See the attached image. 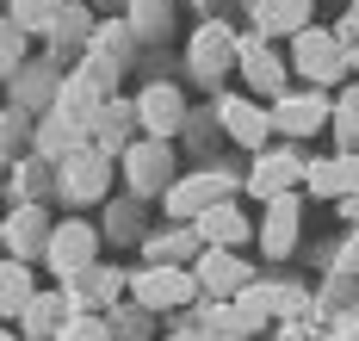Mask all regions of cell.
<instances>
[{"instance_id": "1", "label": "cell", "mask_w": 359, "mask_h": 341, "mask_svg": "<svg viewBox=\"0 0 359 341\" xmlns=\"http://www.w3.org/2000/svg\"><path fill=\"white\" fill-rule=\"evenodd\" d=\"M118 174H124L130 199H168L174 180H180V155H174V143H161V137H137V143L124 149V161H118Z\"/></svg>"}, {"instance_id": "2", "label": "cell", "mask_w": 359, "mask_h": 341, "mask_svg": "<svg viewBox=\"0 0 359 341\" xmlns=\"http://www.w3.org/2000/svg\"><path fill=\"white\" fill-rule=\"evenodd\" d=\"M192 298H205L198 279H192V267H137V273H130V304H137L143 316L186 310Z\"/></svg>"}, {"instance_id": "3", "label": "cell", "mask_w": 359, "mask_h": 341, "mask_svg": "<svg viewBox=\"0 0 359 341\" xmlns=\"http://www.w3.org/2000/svg\"><path fill=\"white\" fill-rule=\"evenodd\" d=\"M347 69H353V56H347V44L334 38V32L310 25V32L291 38V75H304L310 87H334Z\"/></svg>"}, {"instance_id": "4", "label": "cell", "mask_w": 359, "mask_h": 341, "mask_svg": "<svg viewBox=\"0 0 359 341\" xmlns=\"http://www.w3.org/2000/svg\"><path fill=\"white\" fill-rule=\"evenodd\" d=\"M223 199H236V180L229 174H217V168H198V174H180L174 192L161 199V218L168 224H198L211 205H223Z\"/></svg>"}, {"instance_id": "5", "label": "cell", "mask_w": 359, "mask_h": 341, "mask_svg": "<svg viewBox=\"0 0 359 341\" xmlns=\"http://www.w3.org/2000/svg\"><path fill=\"white\" fill-rule=\"evenodd\" d=\"M186 69H192V81L217 87L229 69H242V38H236L223 19H205V25L192 32V44H186Z\"/></svg>"}, {"instance_id": "6", "label": "cell", "mask_w": 359, "mask_h": 341, "mask_svg": "<svg viewBox=\"0 0 359 341\" xmlns=\"http://www.w3.org/2000/svg\"><path fill=\"white\" fill-rule=\"evenodd\" d=\"M100 242H106V236L87 224V218H62L56 236H50V248H43V267L69 286V279H81L87 267H100Z\"/></svg>"}, {"instance_id": "7", "label": "cell", "mask_w": 359, "mask_h": 341, "mask_svg": "<svg viewBox=\"0 0 359 341\" xmlns=\"http://www.w3.org/2000/svg\"><path fill=\"white\" fill-rule=\"evenodd\" d=\"M304 174H310V161L291 149V143H273V149L254 155V168H248V180H242V187H248L260 205H273V199H285V192L304 187Z\"/></svg>"}, {"instance_id": "8", "label": "cell", "mask_w": 359, "mask_h": 341, "mask_svg": "<svg viewBox=\"0 0 359 341\" xmlns=\"http://www.w3.org/2000/svg\"><path fill=\"white\" fill-rule=\"evenodd\" d=\"M192 279H198V292L211 304H236L242 292H254V267L242 261V248H205Z\"/></svg>"}, {"instance_id": "9", "label": "cell", "mask_w": 359, "mask_h": 341, "mask_svg": "<svg viewBox=\"0 0 359 341\" xmlns=\"http://www.w3.org/2000/svg\"><path fill=\"white\" fill-rule=\"evenodd\" d=\"M111 174H118V161H111L106 149H81V155H69V161L56 168V192H62L69 205H100L111 192Z\"/></svg>"}, {"instance_id": "10", "label": "cell", "mask_w": 359, "mask_h": 341, "mask_svg": "<svg viewBox=\"0 0 359 341\" xmlns=\"http://www.w3.org/2000/svg\"><path fill=\"white\" fill-rule=\"evenodd\" d=\"M217 124H223V137L236 143V149H273V112H260V100L254 93H223L217 100Z\"/></svg>"}, {"instance_id": "11", "label": "cell", "mask_w": 359, "mask_h": 341, "mask_svg": "<svg viewBox=\"0 0 359 341\" xmlns=\"http://www.w3.org/2000/svg\"><path fill=\"white\" fill-rule=\"evenodd\" d=\"M328 124H334V100H328L323 87L285 93V100L273 106V137H285V143H304V137H316Z\"/></svg>"}, {"instance_id": "12", "label": "cell", "mask_w": 359, "mask_h": 341, "mask_svg": "<svg viewBox=\"0 0 359 341\" xmlns=\"http://www.w3.org/2000/svg\"><path fill=\"white\" fill-rule=\"evenodd\" d=\"M50 236H56V218L43 211V205H13L6 218H0V242H6V255L13 261H43V248H50Z\"/></svg>"}, {"instance_id": "13", "label": "cell", "mask_w": 359, "mask_h": 341, "mask_svg": "<svg viewBox=\"0 0 359 341\" xmlns=\"http://www.w3.org/2000/svg\"><path fill=\"white\" fill-rule=\"evenodd\" d=\"M62 292H69V310H74V316H100V310H111V304L130 292V273H118L111 261H100V267H87L81 279H69Z\"/></svg>"}, {"instance_id": "14", "label": "cell", "mask_w": 359, "mask_h": 341, "mask_svg": "<svg viewBox=\"0 0 359 341\" xmlns=\"http://www.w3.org/2000/svg\"><path fill=\"white\" fill-rule=\"evenodd\" d=\"M137 118H143V137L174 143L180 131H186V93H180L174 81H149L143 93H137Z\"/></svg>"}, {"instance_id": "15", "label": "cell", "mask_w": 359, "mask_h": 341, "mask_svg": "<svg viewBox=\"0 0 359 341\" xmlns=\"http://www.w3.org/2000/svg\"><path fill=\"white\" fill-rule=\"evenodd\" d=\"M242 81H248L254 100H285L291 93V62H279L273 50H266V38H242Z\"/></svg>"}, {"instance_id": "16", "label": "cell", "mask_w": 359, "mask_h": 341, "mask_svg": "<svg viewBox=\"0 0 359 341\" xmlns=\"http://www.w3.org/2000/svg\"><path fill=\"white\" fill-rule=\"evenodd\" d=\"M297 229H304V205H297V192L273 199V205L260 211V255H266V261H285L291 248H297Z\"/></svg>"}, {"instance_id": "17", "label": "cell", "mask_w": 359, "mask_h": 341, "mask_svg": "<svg viewBox=\"0 0 359 341\" xmlns=\"http://www.w3.org/2000/svg\"><path fill=\"white\" fill-rule=\"evenodd\" d=\"M143 137V118H137V100H106L100 118H93V149H106L111 161H124V149Z\"/></svg>"}, {"instance_id": "18", "label": "cell", "mask_w": 359, "mask_h": 341, "mask_svg": "<svg viewBox=\"0 0 359 341\" xmlns=\"http://www.w3.org/2000/svg\"><path fill=\"white\" fill-rule=\"evenodd\" d=\"M81 149H93V131L87 124H74V118H62V112H37V143H32V155H43V161H69V155H81Z\"/></svg>"}, {"instance_id": "19", "label": "cell", "mask_w": 359, "mask_h": 341, "mask_svg": "<svg viewBox=\"0 0 359 341\" xmlns=\"http://www.w3.org/2000/svg\"><path fill=\"white\" fill-rule=\"evenodd\" d=\"M106 100H118V93H106L87 69H69L62 87H56V106H50V112H62V118H74V124H87V131H93V118H100Z\"/></svg>"}, {"instance_id": "20", "label": "cell", "mask_w": 359, "mask_h": 341, "mask_svg": "<svg viewBox=\"0 0 359 341\" xmlns=\"http://www.w3.org/2000/svg\"><path fill=\"white\" fill-rule=\"evenodd\" d=\"M254 38H297V32H310L316 19V0H254Z\"/></svg>"}, {"instance_id": "21", "label": "cell", "mask_w": 359, "mask_h": 341, "mask_svg": "<svg viewBox=\"0 0 359 341\" xmlns=\"http://www.w3.org/2000/svg\"><path fill=\"white\" fill-rule=\"evenodd\" d=\"M304 187H310V199H353V192H359V155H353V149H341V155L310 161Z\"/></svg>"}, {"instance_id": "22", "label": "cell", "mask_w": 359, "mask_h": 341, "mask_svg": "<svg viewBox=\"0 0 359 341\" xmlns=\"http://www.w3.org/2000/svg\"><path fill=\"white\" fill-rule=\"evenodd\" d=\"M69 292H62V286H56V292H37L32 304H25V316H19V335L25 341H56L62 335V329H69Z\"/></svg>"}, {"instance_id": "23", "label": "cell", "mask_w": 359, "mask_h": 341, "mask_svg": "<svg viewBox=\"0 0 359 341\" xmlns=\"http://www.w3.org/2000/svg\"><path fill=\"white\" fill-rule=\"evenodd\" d=\"M192 229L205 236V248H242V242L254 236V218L236 205V199H223V205H211V211H205Z\"/></svg>"}, {"instance_id": "24", "label": "cell", "mask_w": 359, "mask_h": 341, "mask_svg": "<svg viewBox=\"0 0 359 341\" xmlns=\"http://www.w3.org/2000/svg\"><path fill=\"white\" fill-rule=\"evenodd\" d=\"M143 255H149V267H198V255H205V236H198L192 224H174L168 236H149Z\"/></svg>"}, {"instance_id": "25", "label": "cell", "mask_w": 359, "mask_h": 341, "mask_svg": "<svg viewBox=\"0 0 359 341\" xmlns=\"http://www.w3.org/2000/svg\"><path fill=\"white\" fill-rule=\"evenodd\" d=\"M37 298V279L25 261H13V255H0V323H13L19 329V316H25V304Z\"/></svg>"}, {"instance_id": "26", "label": "cell", "mask_w": 359, "mask_h": 341, "mask_svg": "<svg viewBox=\"0 0 359 341\" xmlns=\"http://www.w3.org/2000/svg\"><path fill=\"white\" fill-rule=\"evenodd\" d=\"M32 143H37V118L25 106H0V168H19Z\"/></svg>"}, {"instance_id": "27", "label": "cell", "mask_w": 359, "mask_h": 341, "mask_svg": "<svg viewBox=\"0 0 359 341\" xmlns=\"http://www.w3.org/2000/svg\"><path fill=\"white\" fill-rule=\"evenodd\" d=\"M13 205H43V192L56 187V161H43V155H25L19 168H13Z\"/></svg>"}, {"instance_id": "28", "label": "cell", "mask_w": 359, "mask_h": 341, "mask_svg": "<svg viewBox=\"0 0 359 341\" xmlns=\"http://www.w3.org/2000/svg\"><path fill=\"white\" fill-rule=\"evenodd\" d=\"M62 13H69V0H6V19H13L25 38H50Z\"/></svg>"}, {"instance_id": "29", "label": "cell", "mask_w": 359, "mask_h": 341, "mask_svg": "<svg viewBox=\"0 0 359 341\" xmlns=\"http://www.w3.org/2000/svg\"><path fill=\"white\" fill-rule=\"evenodd\" d=\"M168 25H174V0H130V32L137 38H168Z\"/></svg>"}, {"instance_id": "30", "label": "cell", "mask_w": 359, "mask_h": 341, "mask_svg": "<svg viewBox=\"0 0 359 341\" xmlns=\"http://www.w3.org/2000/svg\"><path fill=\"white\" fill-rule=\"evenodd\" d=\"M25 62H32V38H25V32L0 13V81H13Z\"/></svg>"}, {"instance_id": "31", "label": "cell", "mask_w": 359, "mask_h": 341, "mask_svg": "<svg viewBox=\"0 0 359 341\" xmlns=\"http://www.w3.org/2000/svg\"><path fill=\"white\" fill-rule=\"evenodd\" d=\"M93 32H100V25L87 19V6H81V0H69V13H62V19H56V32H50L56 62H62V44H93Z\"/></svg>"}, {"instance_id": "32", "label": "cell", "mask_w": 359, "mask_h": 341, "mask_svg": "<svg viewBox=\"0 0 359 341\" xmlns=\"http://www.w3.org/2000/svg\"><path fill=\"white\" fill-rule=\"evenodd\" d=\"M130 38H137V32H130V19H106V25L93 32V56H106V62H118V50H124ZM118 69H124V62H118Z\"/></svg>"}, {"instance_id": "33", "label": "cell", "mask_w": 359, "mask_h": 341, "mask_svg": "<svg viewBox=\"0 0 359 341\" xmlns=\"http://www.w3.org/2000/svg\"><path fill=\"white\" fill-rule=\"evenodd\" d=\"M334 131H341V143H347V149L359 143V81L334 100Z\"/></svg>"}, {"instance_id": "34", "label": "cell", "mask_w": 359, "mask_h": 341, "mask_svg": "<svg viewBox=\"0 0 359 341\" xmlns=\"http://www.w3.org/2000/svg\"><path fill=\"white\" fill-rule=\"evenodd\" d=\"M56 341H118V335H111L106 316H69V329H62Z\"/></svg>"}, {"instance_id": "35", "label": "cell", "mask_w": 359, "mask_h": 341, "mask_svg": "<svg viewBox=\"0 0 359 341\" xmlns=\"http://www.w3.org/2000/svg\"><path fill=\"white\" fill-rule=\"evenodd\" d=\"M106 236H137V199H118V205H111Z\"/></svg>"}, {"instance_id": "36", "label": "cell", "mask_w": 359, "mask_h": 341, "mask_svg": "<svg viewBox=\"0 0 359 341\" xmlns=\"http://www.w3.org/2000/svg\"><path fill=\"white\" fill-rule=\"evenodd\" d=\"M334 38L347 44V56H353V50H359V0H353V13H347V19L334 25Z\"/></svg>"}, {"instance_id": "37", "label": "cell", "mask_w": 359, "mask_h": 341, "mask_svg": "<svg viewBox=\"0 0 359 341\" xmlns=\"http://www.w3.org/2000/svg\"><path fill=\"white\" fill-rule=\"evenodd\" d=\"M341 267H347V273H359V236L347 242V248H341Z\"/></svg>"}, {"instance_id": "38", "label": "cell", "mask_w": 359, "mask_h": 341, "mask_svg": "<svg viewBox=\"0 0 359 341\" xmlns=\"http://www.w3.org/2000/svg\"><path fill=\"white\" fill-rule=\"evenodd\" d=\"M341 341H359V316H353V323H341Z\"/></svg>"}, {"instance_id": "39", "label": "cell", "mask_w": 359, "mask_h": 341, "mask_svg": "<svg viewBox=\"0 0 359 341\" xmlns=\"http://www.w3.org/2000/svg\"><path fill=\"white\" fill-rule=\"evenodd\" d=\"M0 341H25V335H19V329H13V323H0Z\"/></svg>"}, {"instance_id": "40", "label": "cell", "mask_w": 359, "mask_h": 341, "mask_svg": "<svg viewBox=\"0 0 359 341\" xmlns=\"http://www.w3.org/2000/svg\"><path fill=\"white\" fill-rule=\"evenodd\" d=\"M353 69H359V50H353Z\"/></svg>"}, {"instance_id": "41", "label": "cell", "mask_w": 359, "mask_h": 341, "mask_svg": "<svg viewBox=\"0 0 359 341\" xmlns=\"http://www.w3.org/2000/svg\"><path fill=\"white\" fill-rule=\"evenodd\" d=\"M168 341H186V335H168Z\"/></svg>"}, {"instance_id": "42", "label": "cell", "mask_w": 359, "mask_h": 341, "mask_svg": "<svg viewBox=\"0 0 359 341\" xmlns=\"http://www.w3.org/2000/svg\"><path fill=\"white\" fill-rule=\"evenodd\" d=\"M0 248H6V242H0Z\"/></svg>"}]
</instances>
